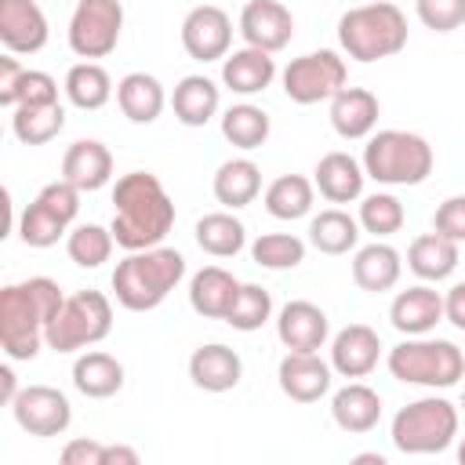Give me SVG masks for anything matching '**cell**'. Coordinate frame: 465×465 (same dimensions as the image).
I'll list each match as a JSON object with an SVG mask.
<instances>
[{"label":"cell","instance_id":"1","mask_svg":"<svg viewBox=\"0 0 465 465\" xmlns=\"http://www.w3.org/2000/svg\"><path fill=\"white\" fill-rule=\"evenodd\" d=\"M174 200L167 196L163 182L149 171H127L113 185V236L124 251L160 247L163 236L174 229Z\"/></svg>","mask_w":465,"mask_h":465},{"label":"cell","instance_id":"2","mask_svg":"<svg viewBox=\"0 0 465 465\" xmlns=\"http://www.w3.org/2000/svg\"><path fill=\"white\" fill-rule=\"evenodd\" d=\"M65 294L51 276H29L0 291V349L7 360L25 363L47 345V323L58 316Z\"/></svg>","mask_w":465,"mask_h":465},{"label":"cell","instance_id":"3","mask_svg":"<svg viewBox=\"0 0 465 465\" xmlns=\"http://www.w3.org/2000/svg\"><path fill=\"white\" fill-rule=\"evenodd\" d=\"M185 276V254L174 247H145L127 251L124 262L113 269V294L127 312H153L167 302V294Z\"/></svg>","mask_w":465,"mask_h":465},{"label":"cell","instance_id":"4","mask_svg":"<svg viewBox=\"0 0 465 465\" xmlns=\"http://www.w3.org/2000/svg\"><path fill=\"white\" fill-rule=\"evenodd\" d=\"M407 15L389 4V0H374V4H360L349 7L338 18V44L352 62H381L392 58L407 47Z\"/></svg>","mask_w":465,"mask_h":465},{"label":"cell","instance_id":"5","mask_svg":"<svg viewBox=\"0 0 465 465\" xmlns=\"http://www.w3.org/2000/svg\"><path fill=\"white\" fill-rule=\"evenodd\" d=\"M360 163H363L367 178H374L378 185H421L432 174L436 156L421 134L385 127L367 138Z\"/></svg>","mask_w":465,"mask_h":465},{"label":"cell","instance_id":"6","mask_svg":"<svg viewBox=\"0 0 465 465\" xmlns=\"http://www.w3.org/2000/svg\"><path fill=\"white\" fill-rule=\"evenodd\" d=\"M385 367L403 385L450 389L465 378V352L447 338L418 334V338H403L400 345H392L385 356Z\"/></svg>","mask_w":465,"mask_h":465},{"label":"cell","instance_id":"7","mask_svg":"<svg viewBox=\"0 0 465 465\" xmlns=\"http://www.w3.org/2000/svg\"><path fill=\"white\" fill-rule=\"evenodd\" d=\"M389 436L400 454H443L458 440V407L447 396H421L392 414Z\"/></svg>","mask_w":465,"mask_h":465},{"label":"cell","instance_id":"8","mask_svg":"<svg viewBox=\"0 0 465 465\" xmlns=\"http://www.w3.org/2000/svg\"><path fill=\"white\" fill-rule=\"evenodd\" d=\"M113 331V302L102 291H76L62 302L58 316L47 323V349L80 352L98 345Z\"/></svg>","mask_w":465,"mask_h":465},{"label":"cell","instance_id":"9","mask_svg":"<svg viewBox=\"0 0 465 465\" xmlns=\"http://www.w3.org/2000/svg\"><path fill=\"white\" fill-rule=\"evenodd\" d=\"M80 214V189L65 178L58 182H47L22 211L18 218V236L25 247H54L62 236H69V225L76 222Z\"/></svg>","mask_w":465,"mask_h":465},{"label":"cell","instance_id":"10","mask_svg":"<svg viewBox=\"0 0 465 465\" xmlns=\"http://www.w3.org/2000/svg\"><path fill=\"white\" fill-rule=\"evenodd\" d=\"M283 94L294 105H316V102H331L345 84H349V65L338 51L320 47L309 54H298L283 65L280 73Z\"/></svg>","mask_w":465,"mask_h":465},{"label":"cell","instance_id":"11","mask_svg":"<svg viewBox=\"0 0 465 465\" xmlns=\"http://www.w3.org/2000/svg\"><path fill=\"white\" fill-rule=\"evenodd\" d=\"M124 33V4L120 0H76L69 15V51L84 62L105 58L116 51Z\"/></svg>","mask_w":465,"mask_h":465},{"label":"cell","instance_id":"12","mask_svg":"<svg viewBox=\"0 0 465 465\" xmlns=\"http://www.w3.org/2000/svg\"><path fill=\"white\" fill-rule=\"evenodd\" d=\"M11 414L18 421L22 432L29 436H62L73 421V407H69V396L54 385H25L15 403H11Z\"/></svg>","mask_w":465,"mask_h":465},{"label":"cell","instance_id":"13","mask_svg":"<svg viewBox=\"0 0 465 465\" xmlns=\"http://www.w3.org/2000/svg\"><path fill=\"white\" fill-rule=\"evenodd\" d=\"M182 47L196 62H222L232 47V18L218 4H200L182 18Z\"/></svg>","mask_w":465,"mask_h":465},{"label":"cell","instance_id":"14","mask_svg":"<svg viewBox=\"0 0 465 465\" xmlns=\"http://www.w3.org/2000/svg\"><path fill=\"white\" fill-rule=\"evenodd\" d=\"M240 36L247 47L276 54L294 36V15L283 0H247L240 11Z\"/></svg>","mask_w":465,"mask_h":465},{"label":"cell","instance_id":"15","mask_svg":"<svg viewBox=\"0 0 465 465\" xmlns=\"http://www.w3.org/2000/svg\"><path fill=\"white\" fill-rule=\"evenodd\" d=\"M276 381H280V392L294 403H316L331 392V381H334V367L331 360H323L320 352H291L280 360L276 367Z\"/></svg>","mask_w":465,"mask_h":465},{"label":"cell","instance_id":"16","mask_svg":"<svg viewBox=\"0 0 465 465\" xmlns=\"http://www.w3.org/2000/svg\"><path fill=\"white\" fill-rule=\"evenodd\" d=\"M276 338L291 352H320L331 338V320L316 302L294 298L276 312Z\"/></svg>","mask_w":465,"mask_h":465},{"label":"cell","instance_id":"17","mask_svg":"<svg viewBox=\"0 0 465 465\" xmlns=\"http://www.w3.org/2000/svg\"><path fill=\"white\" fill-rule=\"evenodd\" d=\"M47 36V15L36 0H0V44L7 54H36Z\"/></svg>","mask_w":465,"mask_h":465},{"label":"cell","instance_id":"18","mask_svg":"<svg viewBox=\"0 0 465 465\" xmlns=\"http://www.w3.org/2000/svg\"><path fill=\"white\" fill-rule=\"evenodd\" d=\"M381 360V338L367 323H349L331 338V367L341 378H367Z\"/></svg>","mask_w":465,"mask_h":465},{"label":"cell","instance_id":"19","mask_svg":"<svg viewBox=\"0 0 465 465\" xmlns=\"http://www.w3.org/2000/svg\"><path fill=\"white\" fill-rule=\"evenodd\" d=\"M378 116H381V102L374 91L367 87H341L334 98H331V127L338 131V138L345 142H360V138H371L374 127H378Z\"/></svg>","mask_w":465,"mask_h":465},{"label":"cell","instance_id":"20","mask_svg":"<svg viewBox=\"0 0 465 465\" xmlns=\"http://www.w3.org/2000/svg\"><path fill=\"white\" fill-rule=\"evenodd\" d=\"M440 320H443V294L429 283H414V287L400 291L389 305V323L407 338L429 334Z\"/></svg>","mask_w":465,"mask_h":465},{"label":"cell","instance_id":"21","mask_svg":"<svg viewBox=\"0 0 465 465\" xmlns=\"http://www.w3.org/2000/svg\"><path fill=\"white\" fill-rule=\"evenodd\" d=\"M189 378L203 392H229L243 378V360H240L236 349H229L222 341H207V345L193 349V356H189Z\"/></svg>","mask_w":465,"mask_h":465},{"label":"cell","instance_id":"22","mask_svg":"<svg viewBox=\"0 0 465 465\" xmlns=\"http://www.w3.org/2000/svg\"><path fill=\"white\" fill-rule=\"evenodd\" d=\"M276 80V58L262 47H240V51H229L222 58V84L240 94V98H251V94H262L269 84Z\"/></svg>","mask_w":465,"mask_h":465},{"label":"cell","instance_id":"23","mask_svg":"<svg viewBox=\"0 0 465 465\" xmlns=\"http://www.w3.org/2000/svg\"><path fill=\"white\" fill-rule=\"evenodd\" d=\"M363 182H367V171L356 156L334 149L327 156H320L316 171H312V185L320 189V196L327 203H352L363 196Z\"/></svg>","mask_w":465,"mask_h":465},{"label":"cell","instance_id":"24","mask_svg":"<svg viewBox=\"0 0 465 465\" xmlns=\"http://www.w3.org/2000/svg\"><path fill=\"white\" fill-rule=\"evenodd\" d=\"M62 178L73 182L80 193H94L102 185H109L113 178V153L105 142L98 138H80L65 149L62 156Z\"/></svg>","mask_w":465,"mask_h":465},{"label":"cell","instance_id":"25","mask_svg":"<svg viewBox=\"0 0 465 465\" xmlns=\"http://www.w3.org/2000/svg\"><path fill=\"white\" fill-rule=\"evenodd\" d=\"M400 272H403V258L392 243L385 240H374V243H363L356 247L352 254V283L367 294H385L400 283Z\"/></svg>","mask_w":465,"mask_h":465},{"label":"cell","instance_id":"26","mask_svg":"<svg viewBox=\"0 0 465 465\" xmlns=\"http://www.w3.org/2000/svg\"><path fill=\"white\" fill-rule=\"evenodd\" d=\"M240 280L222 269V265H203L200 272H193L189 280V305L196 316H207V320H225V312L232 309L236 294H240Z\"/></svg>","mask_w":465,"mask_h":465},{"label":"cell","instance_id":"27","mask_svg":"<svg viewBox=\"0 0 465 465\" xmlns=\"http://www.w3.org/2000/svg\"><path fill=\"white\" fill-rule=\"evenodd\" d=\"M331 418H334V425L341 432H356V436L371 432L381 421V396L367 381L352 378L349 385H341L331 396Z\"/></svg>","mask_w":465,"mask_h":465},{"label":"cell","instance_id":"28","mask_svg":"<svg viewBox=\"0 0 465 465\" xmlns=\"http://www.w3.org/2000/svg\"><path fill=\"white\" fill-rule=\"evenodd\" d=\"M218 105H222V91L211 76L203 73H189L174 84V94H171V109H174V120L185 124V127H203L218 116Z\"/></svg>","mask_w":465,"mask_h":465},{"label":"cell","instance_id":"29","mask_svg":"<svg viewBox=\"0 0 465 465\" xmlns=\"http://www.w3.org/2000/svg\"><path fill=\"white\" fill-rule=\"evenodd\" d=\"M211 193H214V200L225 211H240V207L258 200V193H262V167L254 160H247V156H232V160H225L214 171Z\"/></svg>","mask_w":465,"mask_h":465},{"label":"cell","instance_id":"30","mask_svg":"<svg viewBox=\"0 0 465 465\" xmlns=\"http://www.w3.org/2000/svg\"><path fill=\"white\" fill-rule=\"evenodd\" d=\"M407 269L425 283H440V280L454 276V269H458V243L440 236L436 229L421 232L407 247Z\"/></svg>","mask_w":465,"mask_h":465},{"label":"cell","instance_id":"31","mask_svg":"<svg viewBox=\"0 0 465 465\" xmlns=\"http://www.w3.org/2000/svg\"><path fill=\"white\" fill-rule=\"evenodd\" d=\"M73 385L87 400H109L124 389V363L109 352H80L73 363Z\"/></svg>","mask_w":465,"mask_h":465},{"label":"cell","instance_id":"32","mask_svg":"<svg viewBox=\"0 0 465 465\" xmlns=\"http://www.w3.org/2000/svg\"><path fill=\"white\" fill-rule=\"evenodd\" d=\"M116 105L131 124H153L167 105V91L153 73H127L116 84Z\"/></svg>","mask_w":465,"mask_h":465},{"label":"cell","instance_id":"33","mask_svg":"<svg viewBox=\"0 0 465 465\" xmlns=\"http://www.w3.org/2000/svg\"><path fill=\"white\" fill-rule=\"evenodd\" d=\"M200 251H207L211 258H236L247 247V225L232 214V211H211L196 222L193 229Z\"/></svg>","mask_w":465,"mask_h":465},{"label":"cell","instance_id":"34","mask_svg":"<svg viewBox=\"0 0 465 465\" xmlns=\"http://www.w3.org/2000/svg\"><path fill=\"white\" fill-rule=\"evenodd\" d=\"M360 232H363L360 222L341 207H327V211L309 218V243L320 254H349V251H356Z\"/></svg>","mask_w":465,"mask_h":465},{"label":"cell","instance_id":"35","mask_svg":"<svg viewBox=\"0 0 465 465\" xmlns=\"http://www.w3.org/2000/svg\"><path fill=\"white\" fill-rule=\"evenodd\" d=\"M269 131H272V120L262 105L254 102H236L222 113V134L229 145L251 153V149H262L269 142Z\"/></svg>","mask_w":465,"mask_h":465},{"label":"cell","instance_id":"36","mask_svg":"<svg viewBox=\"0 0 465 465\" xmlns=\"http://www.w3.org/2000/svg\"><path fill=\"white\" fill-rule=\"evenodd\" d=\"M265 211L280 222H294V218H305L312 211V200H316V185L305 178V174H280L265 185Z\"/></svg>","mask_w":465,"mask_h":465},{"label":"cell","instance_id":"37","mask_svg":"<svg viewBox=\"0 0 465 465\" xmlns=\"http://www.w3.org/2000/svg\"><path fill=\"white\" fill-rule=\"evenodd\" d=\"M62 91L76 109L94 113L113 98V80L98 62H76V65H69Z\"/></svg>","mask_w":465,"mask_h":465},{"label":"cell","instance_id":"38","mask_svg":"<svg viewBox=\"0 0 465 465\" xmlns=\"http://www.w3.org/2000/svg\"><path fill=\"white\" fill-rule=\"evenodd\" d=\"M65 127V109L62 102L51 105H15L11 109V131L22 145H47L51 138H58Z\"/></svg>","mask_w":465,"mask_h":465},{"label":"cell","instance_id":"39","mask_svg":"<svg viewBox=\"0 0 465 465\" xmlns=\"http://www.w3.org/2000/svg\"><path fill=\"white\" fill-rule=\"evenodd\" d=\"M251 262L272 272L294 269L305 262V240L294 232H262L251 240Z\"/></svg>","mask_w":465,"mask_h":465},{"label":"cell","instance_id":"40","mask_svg":"<svg viewBox=\"0 0 465 465\" xmlns=\"http://www.w3.org/2000/svg\"><path fill=\"white\" fill-rule=\"evenodd\" d=\"M356 222H360V229L371 232L374 240H385V236H392V232L403 229L407 211H403L400 196H392V193H371V196H360V214H356Z\"/></svg>","mask_w":465,"mask_h":465},{"label":"cell","instance_id":"41","mask_svg":"<svg viewBox=\"0 0 465 465\" xmlns=\"http://www.w3.org/2000/svg\"><path fill=\"white\" fill-rule=\"evenodd\" d=\"M113 247H116L113 229L94 225V222L76 225V229H69V236H65V254H69V262H76L80 269H98L102 262H109Z\"/></svg>","mask_w":465,"mask_h":465},{"label":"cell","instance_id":"42","mask_svg":"<svg viewBox=\"0 0 465 465\" xmlns=\"http://www.w3.org/2000/svg\"><path fill=\"white\" fill-rule=\"evenodd\" d=\"M269 320H272V294L265 287H258V283H243L240 294H236V302H232V309L225 312V323L232 331L251 334V331L265 327Z\"/></svg>","mask_w":465,"mask_h":465},{"label":"cell","instance_id":"43","mask_svg":"<svg viewBox=\"0 0 465 465\" xmlns=\"http://www.w3.org/2000/svg\"><path fill=\"white\" fill-rule=\"evenodd\" d=\"M414 11L432 33H454L465 25V0H414Z\"/></svg>","mask_w":465,"mask_h":465},{"label":"cell","instance_id":"44","mask_svg":"<svg viewBox=\"0 0 465 465\" xmlns=\"http://www.w3.org/2000/svg\"><path fill=\"white\" fill-rule=\"evenodd\" d=\"M58 102V80L44 69H25L15 91V105H51Z\"/></svg>","mask_w":465,"mask_h":465},{"label":"cell","instance_id":"45","mask_svg":"<svg viewBox=\"0 0 465 465\" xmlns=\"http://www.w3.org/2000/svg\"><path fill=\"white\" fill-rule=\"evenodd\" d=\"M432 229L454 243H465V196H447L432 214Z\"/></svg>","mask_w":465,"mask_h":465},{"label":"cell","instance_id":"46","mask_svg":"<svg viewBox=\"0 0 465 465\" xmlns=\"http://www.w3.org/2000/svg\"><path fill=\"white\" fill-rule=\"evenodd\" d=\"M62 465H105V443L87 440V436L69 440L62 447Z\"/></svg>","mask_w":465,"mask_h":465},{"label":"cell","instance_id":"47","mask_svg":"<svg viewBox=\"0 0 465 465\" xmlns=\"http://www.w3.org/2000/svg\"><path fill=\"white\" fill-rule=\"evenodd\" d=\"M22 73H25V65L15 54H4L0 58V105L4 109H15V91H18Z\"/></svg>","mask_w":465,"mask_h":465},{"label":"cell","instance_id":"48","mask_svg":"<svg viewBox=\"0 0 465 465\" xmlns=\"http://www.w3.org/2000/svg\"><path fill=\"white\" fill-rule=\"evenodd\" d=\"M443 320L458 331H465V280L454 283L447 294H443Z\"/></svg>","mask_w":465,"mask_h":465},{"label":"cell","instance_id":"49","mask_svg":"<svg viewBox=\"0 0 465 465\" xmlns=\"http://www.w3.org/2000/svg\"><path fill=\"white\" fill-rule=\"evenodd\" d=\"M11 363H15V360H11ZM11 363L0 367V403H7V407H11L15 396L22 392V389H18V378H15V371H11Z\"/></svg>","mask_w":465,"mask_h":465},{"label":"cell","instance_id":"50","mask_svg":"<svg viewBox=\"0 0 465 465\" xmlns=\"http://www.w3.org/2000/svg\"><path fill=\"white\" fill-rule=\"evenodd\" d=\"M138 465V450L134 447H124V443H105V465Z\"/></svg>","mask_w":465,"mask_h":465},{"label":"cell","instance_id":"51","mask_svg":"<svg viewBox=\"0 0 465 465\" xmlns=\"http://www.w3.org/2000/svg\"><path fill=\"white\" fill-rule=\"evenodd\" d=\"M352 461H356V465H385V458H381V454H356Z\"/></svg>","mask_w":465,"mask_h":465},{"label":"cell","instance_id":"52","mask_svg":"<svg viewBox=\"0 0 465 465\" xmlns=\"http://www.w3.org/2000/svg\"><path fill=\"white\" fill-rule=\"evenodd\" d=\"M458 461L465 465V436H461V443H458Z\"/></svg>","mask_w":465,"mask_h":465},{"label":"cell","instance_id":"53","mask_svg":"<svg viewBox=\"0 0 465 465\" xmlns=\"http://www.w3.org/2000/svg\"><path fill=\"white\" fill-rule=\"evenodd\" d=\"M461 411H465V392H461Z\"/></svg>","mask_w":465,"mask_h":465}]
</instances>
